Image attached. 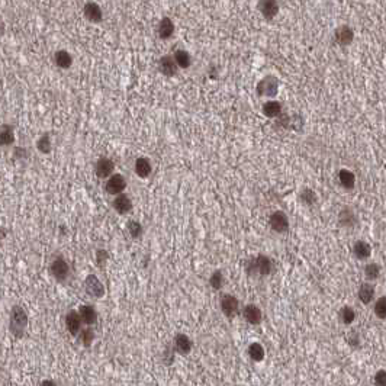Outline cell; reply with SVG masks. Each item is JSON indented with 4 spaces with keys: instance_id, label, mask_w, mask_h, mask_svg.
Listing matches in <instances>:
<instances>
[{
    "instance_id": "obj_12",
    "label": "cell",
    "mask_w": 386,
    "mask_h": 386,
    "mask_svg": "<svg viewBox=\"0 0 386 386\" xmlns=\"http://www.w3.org/2000/svg\"><path fill=\"white\" fill-rule=\"evenodd\" d=\"M83 12H84V16L90 21V22H100L102 18H103V13H102V9L97 3L94 2H87L83 8Z\"/></svg>"
},
{
    "instance_id": "obj_20",
    "label": "cell",
    "mask_w": 386,
    "mask_h": 386,
    "mask_svg": "<svg viewBox=\"0 0 386 386\" xmlns=\"http://www.w3.org/2000/svg\"><path fill=\"white\" fill-rule=\"evenodd\" d=\"M79 314H80V318H82L83 322L87 324V325H93V324H96V321H97V312H96V309H94L92 305H83V306H80Z\"/></svg>"
},
{
    "instance_id": "obj_7",
    "label": "cell",
    "mask_w": 386,
    "mask_h": 386,
    "mask_svg": "<svg viewBox=\"0 0 386 386\" xmlns=\"http://www.w3.org/2000/svg\"><path fill=\"white\" fill-rule=\"evenodd\" d=\"M334 38H336V42L339 45L347 47V45H350L351 42H353V39H354V31L349 25H341V26H339L336 29Z\"/></svg>"
},
{
    "instance_id": "obj_33",
    "label": "cell",
    "mask_w": 386,
    "mask_h": 386,
    "mask_svg": "<svg viewBox=\"0 0 386 386\" xmlns=\"http://www.w3.org/2000/svg\"><path fill=\"white\" fill-rule=\"evenodd\" d=\"M299 199L301 202L306 205V206H312L314 203L316 202V193L312 190V189H304L302 192H301V195H299Z\"/></svg>"
},
{
    "instance_id": "obj_19",
    "label": "cell",
    "mask_w": 386,
    "mask_h": 386,
    "mask_svg": "<svg viewBox=\"0 0 386 386\" xmlns=\"http://www.w3.org/2000/svg\"><path fill=\"white\" fill-rule=\"evenodd\" d=\"M157 32H158V36L161 39H169L170 36L173 35L175 32V24L170 18H163L160 22H158V26H157Z\"/></svg>"
},
{
    "instance_id": "obj_5",
    "label": "cell",
    "mask_w": 386,
    "mask_h": 386,
    "mask_svg": "<svg viewBox=\"0 0 386 386\" xmlns=\"http://www.w3.org/2000/svg\"><path fill=\"white\" fill-rule=\"evenodd\" d=\"M238 308H240V302L235 298L234 295L225 293L221 298V309H223L224 315L228 318H233L238 314Z\"/></svg>"
},
{
    "instance_id": "obj_14",
    "label": "cell",
    "mask_w": 386,
    "mask_h": 386,
    "mask_svg": "<svg viewBox=\"0 0 386 386\" xmlns=\"http://www.w3.org/2000/svg\"><path fill=\"white\" fill-rule=\"evenodd\" d=\"M353 254L357 260H367V258L372 256V247L367 241H363V240H357L354 244H353Z\"/></svg>"
},
{
    "instance_id": "obj_30",
    "label": "cell",
    "mask_w": 386,
    "mask_h": 386,
    "mask_svg": "<svg viewBox=\"0 0 386 386\" xmlns=\"http://www.w3.org/2000/svg\"><path fill=\"white\" fill-rule=\"evenodd\" d=\"M175 61L179 67L187 69V67H190L192 59H190V54H189L187 51H185V49H177L175 52Z\"/></svg>"
},
{
    "instance_id": "obj_35",
    "label": "cell",
    "mask_w": 386,
    "mask_h": 386,
    "mask_svg": "<svg viewBox=\"0 0 386 386\" xmlns=\"http://www.w3.org/2000/svg\"><path fill=\"white\" fill-rule=\"evenodd\" d=\"M79 340H80V343H82L84 347H89V346H92V343H93L94 333L90 328H84V329L80 331Z\"/></svg>"
},
{
    "instance_id": "obj_15",
    "label": "cell",
    "mask_w": 386,
    "mask_h": 386,
    "mask_svg": "<svg viewBox=\"0 0 386 386\" xmlns=\"http://www.w3.org/2000/svg\"><path fill=\"white\" fill-rule=\"evenodd\" d=\"M80 325H82L80 314L77 311H70L66 315V327H67L71 336H77L80 333Z\"/></svg>"
},
{
    "instance_id": "obj_37",
    "label": "cell",
    "mask_w": 386,
    "mask_h": 386,
    "mask_svg": "<svg viewBox=\"0 0 386 386\" xmlns=\"http://www.w3.org/2000/svg\"><path fill=\"white\" fill-rule=\"evenodd\" d=\"M127 228H128V233L132 238H140L142 235V225L138 221H128Z\"/></svg>"
},
{
    "instance_id": "obj_3",
    "label": "cell",
    "mask_w": 386,
    "mask_h": 386,
    "mask_svg": "<svg viewBox=\"0 0 386 386\" xmlns=\"http://www.w3.org/2000/svg\"><path fill=\"white\" fill-rule=\"evenodd\" d=\"M258 96H267V97H273L276 96L279 92V80L274 76H266L263 77L256 86Z\"/></svg>"
},
{
    "instance_id": "obj_1",
    "label": "cell",
    "mask_w": 386,
    "mask_h": 386,
    "mask_svg": "<svg viewBox=\"0 0 386 386\" xmlns=\"http://www.w3.org/2000/svg\"><path fill=\"white\" fill-rule=\"evenodd\" d=\"M28 327V315L22 306L15 305L11 309V319H9V328L15 337L21 339L24 337L25 329Z\"/></svg>"
},
{
    "instance_id": "obj_34",
    "label": "cell",
    "mask_w": 386,
    "mask_h": 386,
    "mask_svg": "<svg viewBox=\"0 0 386 386\" xmlns=\"http://www.w3.org/2000/svg\"><path fill=\"white\" fill-rule=\"evenodd\" d=\"M209 285H211L215 291H219V289H223V286H224L223 271H219V270L213 271V273L211 274V278H209Z\"/></svg>"
},
{
    "instance_id": "obj_32",
    "label": "cell",
    "mask_w": 386,
    "mask_h": 386,
    "mask_svg": "<svg viewBox=\"0 0 386 386\" xmlns=\"http://www.w3.org/2000/svg\"><path fill=\"white\" fill-rule=\"evenodd\" d=\"M373 312L376 318L386 319V296H380L379 299L374 301Z\"/></svg>"
},
{
    "instance_id": "obj_42",
    "label": "cell",
    "mask_w": 386,
    "mask_h": 386,
    "mask_svg": "<svg viewBox=\"0 0 386 386\" xmlns=\"http://www.w3.org/2000/svg\"><path fill=\"white\" fill-rule=\"evenodd\" d=\"M41 386H57L56 385V382H52V380H42L41 382Z\"/></svg>"
},
{
    "instance_id": "obj_31",
    "label": "cell",
    "mask_w": 386,
    "mask_h": 386,
    "mask_svg": "<svg viewBox=\"0 0 386 386\" xmlns=\"http://www.w3.org/2000/svg\"><path fill=\"white\" fill-rule=\"evenodd\" d=\"M13 140H15L13 128L11 125L3 124L2 125V131H0V142H2V145H11Z\"/></svg>"
},
{
    "instance_id": "obj_24",
    "label": "cell",
    "mask_w": 386,
    "mask_h": 386,
    "mask_svg": "<svg viewBox=\"0 0 386 386\" xmlns=\"http://www.w3.org/2000/svg\"><path fill=\"white\" fill-rule=\"evenodd\" d=\"M54 63L59 66L60 69H70L73 64V57L70 52H67L66 49H60L54 56Z\"/></svg>"
},
{
    "instance_id": "obj_28",
    "label": "cell",
    "mask_w": 386,
    "mask_h": 386,
    "mask_svg": "<svg viewBox=\"0 0 386 386\" xmlns=\"http://www.w3.org/2000/svg\"><path fill=\"white\" fill-rule=\"evenodd\" d=\"M363 273H364L366 281L373 282V281H377V279L380 278L382 269H380V266H379L377 263H374L373 261V263H367V264L364 266Z\"/></svg>"
},
{
    "instance_id": "obj_2",
    "label": "cell",
    "mask_w": 386,
    "mask_h": 386,
    "mask_svg": "<svg viewBox=\"0 0 386 386\" xmlns=\"http://www.w3.org/2000/svg\"><path fill=\"white\" fill-rule=\"evenodd\" d=\"M273 269V263L267 256L264 254H258L257 257L251 258L247 263L246 270L248 274H261V276H267L271 273Z\"/></svg>"
},
{
    "instance_id": "obj_6",
    "label": "cell",
    "mask_w": 386,
    "mask_h": 386,
    "mask_svg": "<svg viewBox=\"0 0 386 386\" xmlns=\"http://www.w3.org/2000/svg\"><path fill=\"white\" fill-rule=\"evenodd\" d=\"M84 288L86 292L89 293L93 298H102L105 295V286L103 283L99 281L94 274H89L84 281Z\"/></svg>"
},
{
    "instance_id": "obj_11",
    "label": "cell",
    "mask_w": 386,
    "mask_h": 386,
    "mask_svg": "<svg viewBox=\"0 0 386 386\" xmlns=\"http://www.w3.org/2000/svg\"><path fill=\"white\" fill-rule=\"evenodd\" d=\"M243 316L246 318V321L251 325H258L263 319V314L260 311L257 305H246L244 309H243Z\"/></svg>"
},
{
    "instance_id": "obj_22",
    "label": "cell",
    "mask_w": 386,
    "mask_h": 386,
    "mask_svg": "<svg viewBox=\"0 0 386 386\" xmlns=\"http://www.w3.org/2000/svg\"><path fill=\"white\" fill-rule=\"evenodd\" d=\"M114 208H115V211L118 213L125 215V213H128L132 209V202H131V199H129L127 195H119L114 200Z\"/></svg>"
},
{
    "instance_id": "obj_10",
    "label": "cell",
    "mask_w": 386,
    "mask_h": 386,
    "mask_svg": "<svg viewBox=\"0 0 386 386\" xmlns=\"http://www.w3.org/2000/svg\"><path fill=\"white\" fill-rule=\"evenodd\" d=\"M374 295H376V288L374 285H372L370 282H364L359 286L357 291V298L363 305H370L373 302Z\"/></svg>"
},
{
    "instance_id": "obj_23",
    "label": "cell",
    "mask_w": 386,
    "mask_h": 386,
    "mask_svg": "<svg viewBox=\"0 0 386 386\" xmlns=\"http://www.w3.org/2000/svg\"><path fill=\"white\" fill-rule=\"evenodd\" d=\"M339 182L344 189H353L356 185V176L349 169H341L339 172Z\"/></svg>"
},
{
    "instance_id": "obj_29",
    "label": "cell",
    "mask_w": 386,
    "mask_h": 386,
    "mask_svg": "<svg viewBox=\"0 0 386 386\" xmlns=\"http://www.w3.org/2000/svg\"><path fill=\"white\" fill-rule=\"evenodd\" d=\"M263 114L267 118H279L282 115V103L278 100L266 102L263 106Z\"/></svg>"
},
{
    "instance_id": "obj_40",
    "label": "cell",
    "mask_w": 386,
    "mask_h": 386,
    "mask_svg": "<svg viewBox=\"0 0 386 386\" xmlns=\"http://www.w3.org/2000/svg\"><path fill=\"white\" fill-rule=\"evenodd\" d=\"M96 257H97V264H99L100 267H103L109 256H107V251H105V250H97Z\"/></svg>"
},
{
    "instance_id": "obj_16",
    "label": "cell",
    "mask_w": 386,
    "mask_h": 386,
    "mask_svg": "<svg viewBox=\"0 0 386 386\" xmlns=\"http://www.w3.org/2000/svg\"><path fill=\"white\" fill-rule=\"evenodd\" d=\"M158 70L163 73L164 76L167 77H173L177 73V64H176L175 59L172 56H164L161 60L158 61Z\"/></svg>"
},
{
    "instance_id": "obj_4",
    "label": "cell",
    "mask_w": 386,
    "mask_h": 386,
    "mask_svg": "<svg viewBox=\"0 0 386 386\" xmlns=\"http://www.w3.org/2000/svg\"><path fill=\"white\" fill-rule=\"evenodd\" d=\"M270 227L276 233H286L289 230V218L285 212L276 211L270 215Z\"/></svg>"
},
{
    "instance_id": "obj_25",
    "label": "cell",
    "mask_w": 386,
    "mask_h": 386,
    "mask_svg": "<svg viewBox=\"0 0 386 386\" xmlns=\"http://www.w3.org/2000/svg\"><path fill=\"white\" fill-rule=\"evenodd\" d=\"M339 318H340V321H341V324H344V325L350 327L351 324L356 321V311H354V308H351V306H349V305L343 306V308L340 309Z\"/></svg>"
},
{
    "instance_id": "obj_39",
    "label": "cell",
    "mask_w": 386,
    "mask_h": 386,
    "mask_svg": "<svg viewBox=\"0 0 386 386\" xmlns=\"http://www.w3.org/2000/svg\"><path fill=\"white\" fill-rule=\"evenodd\" d=\"M373 385L374 386H386V370L379 369L373 374Z\"/></svg>"
},
{
    "instance_id": "obj_41",
    "label": "cell",
    "mask_w": 386,
    "mask_h": 386,
    "mask_svg": "<svg viewBox=\"0 0 386 386\" xmlns=\"http://www.w3.org/2000/svg\"><path fill=\"white\" fill-rule=\"evenodd\" d=\"M175 360V353L173 351H166V354H164V362L166 363H172Z\"/></svg>"
},
{
    "instance_id": "obj_8",
    "label": "cell",
    "mask_w": 386,
    "mask_h": 386,
    "mask_svg": "<svg viewBox=\"0 0 386 386\" xmlns=\"http://www.w3.org/2000/svg\"><path fill=\"white\" fill-rule=\"evenodd\" d=\"M69 264L63 257H57L51 263V273L59 282H64L69 276Z\"/></svg>"
},
{
    "instance_id": "obj_21",
    "label": "cell",
    "mask_w": 386,
    "mask_h": 386,
    "mask_svg": "<svg viewBox=\"0 0 386 386\" xmlns=\"http://www.w3.org/2000/svg\"><path fill=\"white\" fill-rule=\"evenodd\" d=\"M175 349L180 354H189L192 350V341L186 334H177L175 337Z\"/></svg>"
},
{
    "instance_id": "obj_13",
    "label": "cell",
    "mask_w": 386,
    "mask_h": 386,
    "mask_svg": "<svg viewBox=\"0 0 386 386\" xmlns=\"http://www.w3.org/2000/svg\"><path fill=\"white\" fill-rule=\"evenodd\" d=\"M115 170V164L111 158L107 157H102L99 158V161L96 164V175L100 179H105V177H109V176L114 173Z\"/></svg>"
},
{
    "instance_id": "obj_36",
    "label": "cell",
    "mask_w": 386,
    "mask_h": 386,
    "mask_svg": "<svg viewBox=\"0 0 386 386\" xmlns=\"http://www.w3.org/2000/svg\"><path fill=\"white\" fill-rule=\"evenodd\" d=\"M36 148L41 152H44V154H48V152L51 151V138H49L48 134L42 135V137L38 140V142H36Z\"/></svg>"
},
{
    "instance_id": "obj_26",
    "label": "cell",
    "mask_w": 386,
    "mask_h": 386,
    "mask_svg": "<svg viewBox=\"0 0 386 386\" xmlns=\"http://www.w3.org/2000/svg\"><path fill=\"white\" fill-rule=\"evenodd\" d=\"M135 173H137V176L142 177V179L148 177L150 173H151V164H150V160L145 158V157L137 158V161H135Z\"/></svg>"
},
{
    "instance_id": "obj_18",
    "label": "cell",
    "mask_w": 386,
    "mask_h": 386,
    "mask_svg": "<svg viewBox=\"0 0 386 386\" xmlns=\"http://www.w3.org/2000/svg\"><path fill=\"white\" fill-rule=\"evenodd\" d=\"M339 224L346 228H353L357 224V216H356L354 211L350 208L341 209V212L339 213Z\"/></svg>"
},
{
    "instance_id": "obj_27",
    "label": "cell",
    "mask_w": 386,
    "mask_h": 386,
    "mask_svg": "<svg viewBox=\"0 0 386 386\" xmlns=\"http://www.w3.org/2000/svg\"><path fill=\"white\" fill-rule=\"evenodd\" d=\"M248 356L253 362H263L264 360V356H266V351H264V347L260 344V343H251L248 346Z\"/></svg>"
},
{
    "instance_id": "obj_38",
    "label": "cell",
    "mask_w": 386,
    "mask_h": 386,
    "mask_svg": "<svg viewBox=\"0 0 386 386\" xmlns=\"http://www.w3.org/2000/svg\"><path fill=\"white\" fill-rule=\"evenodd\" d=\"M347 343H349V346L353 347V349H357V347L360 346L362 340H360V336H359V333H357L356 329H351L350 333L347 334Z\"/></svg>"
},
{
    "instance_id": "obj_17",
    "label": "cell",
    "mask_w": 386,
    "mask_h": 386,
    "mask_svg": "<svg viewBox=\"0 0 386 386\" xmlns=\"http://www.w3.org/2000/svg\"><path fill=\"white\" fill-rule=\"evenodd\" d=\"M258 9L266 19L271 21L279 12V5L278 2H273V0H263V2H258Z\"/></svg>"
},
{
    "instance_id": "obj_9",
    "label": "cell",
    "mask_w": 386,
    "mask_h": 386,
    "mask_svg": "<svg viewBox=\"0 0 386 386\" xmlns=\"http://www.w3.org/2000/svg\"><path fill=\"white\" fill-rule=\"evenodd\" d=\"M125 187H127V180L124 179V176L121 175L111 176V179L105 185L106 192L109 195H121Z\"/></svg>"
}]
</instances>
